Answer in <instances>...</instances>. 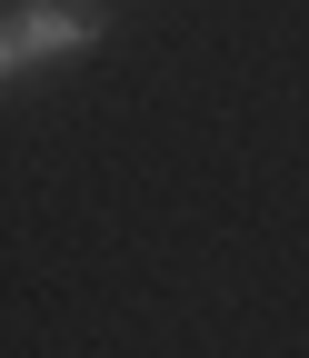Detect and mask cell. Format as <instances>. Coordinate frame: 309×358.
Returning a JSON list of instances; mask_svg holds the SVG:
<instances>
[{
  "mask_svg": "<svg viewBox=\"0 0 309 358\" xmlns=\"http://www.w3.org/2000/svg\"><path fill=\"white\" fill-rule=\"evenodd\" d=\"M0 30H11V60L20 70H50V60L90 50V40L110 30V10H100V0H30V10H11Z\"/></svg>",
  "mask_w": 309,
  "mask_h": 358,
  "instance_id": "6da1fadb",
  "label": "cell"
},
{
  "mask_svg": "<svg viewBox=\"0 0 309 358\" xmlns=\"http://www.w3.org/2000/svg\"><path fill=\"white\" fill-rule=\"evenodd\" d=\"M0 80H20V60H11V30H0Z\"/></svg>",
  "mask_w": 309,
  "mask_h": 358,
  "instance_id": "7a4b0ae2",
  "label": "cell"
}]
</instances>
